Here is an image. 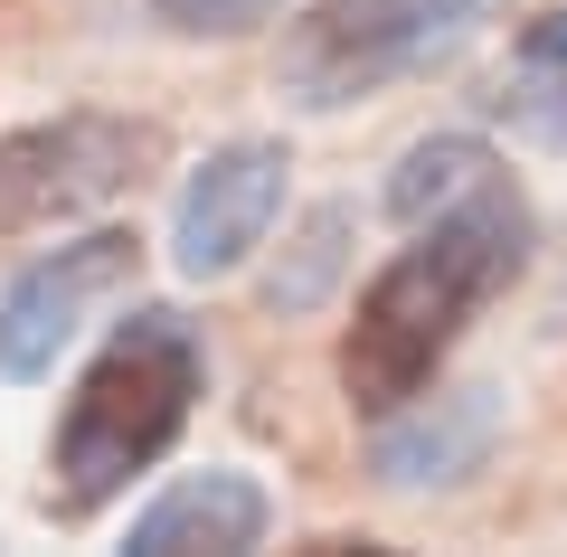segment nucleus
Segmentation results:
<instances>
[{"instance_id":"obj_8","label":"nucleus","mask_w":567,"mask_h":557,"mask_svg":"<svg viewBox=\"0 0 567 557\" xmlns=\"http://www.w3.org/2000/svg\"><path fill=\"white\" fill-rule=\"evenodd\" d=\"M265 529H275L265 482L237 473V463H208V473H181L152 510H133L123 548L133 557H246L265 548Z\"/></svg>"},{"instance_id":"obj_9","label":"nucleus","mask_w":567,"mask_h":557,"mask_svg":"<svg viewBox=\"0 0 567 557\" xmlns=\"http://www.w3.org/2000/svg\"><path fill=\"white\" fill-rule=\"evenodd\" d=\"M492 171H502V161H492L483 133H425V142H406L398 171H388V218L416 227V218H435V208L473 199Z\"/></svg>"},{"instance_id":"obj_4","label":"nucleus","mask_w":567,"mask_h":557,"mask_svg":"<svg viewBox=\"0 0 567 557\" xmlns=\"http://www.w3.org/2000/svg\"><path fill=\"white\" fill-rule=\"evenodd\" d=\"M162 161H171V133L152 114L66 104V114L20 123V133H0V237H58L76 218H104Z\"/></svg>"},{"instance_id":"obj_12","label":"nucleus","mask_w":567,"mask_h":557,"mask_svg":"<svg viewBox=\"0 0 567 557\" xmlns=\"http://www.w3.org/2000/svg\"><path fill=\"white\" fill-rule=\"evenodd\" d=\"M275 10H293V0H152V20H162L171 39H246V29H265Z\"/></svg>"},{"instance_id":"obj_3","label":"nucleus","mask_w":567,"mask_h":557,"mask_svg":"<svg viewBox=\"0 0 567 557\" xmlns=\"http://www.w3.org/2000/svg\"><path fill=\"white\" fill-rule=\"evenodd\" d=\"M492 10L502 0H312L275 48V85L303 114H350L388 85H416L445 58H464Z\"/></svg>"},{"instance_id":"obj_11","label":"nucleus","mask_w":567,"mask_h":557,"mask_svg":"<svg viewBox=\"0 0 567 557\" xmlns=\"http://www.w3.org/2000/svg\"><path fill=\"white\" fill-rule=\"evenodd\" d=\"M350 265V208L331 199V208H312L303 218V237H293V275L275 265V283H265V312H312V302L331 293V275Z\"/></svg>"},{"instance_id":"obj_5","label":"nucleus","mask_w":567,"mask_h":557,"mask_svg":"<svg viewBox=\"0 0 567 557\" xmlns=\"http://www.w3.org/2000/svg\"><path fill=\"white\" fill-rule=\"evenodd\" d=\"M133 275H142L133 227H85L58 256H39L10 293H0V379H20V388L48 379V369L95 331V312H114V302L133 293Z\"/></svg>"},{"instance_id":"obj_7","label":"nucleus","mask_w":567,"mask_h":557,"mask_svg":"<svg viewBox=\"0 0 567 557\" xmlns=\"http://www.w3.org/2000/svg\"><path fill=\"white\" fill-rule=\"evenodd\" d=\"M492 435H502L492 388H435V398H406V406L379 416V454H369V473H379L388 492H445V482L483 473Z\"/></svg>"},{"instance_id":"obj_10","label":"nucleus","mask_w":567,"mask_h":557,"mask_svg":"<svg viewBox=\"0 0 567 557\" xmlns=\"http://www.w3.org/2000/svg\"><path fill=\"white\" fill-rule=\"evenodd\" d=\"M511 114H520L529 133L567 142V10H548V20L520 29V58H511Z\"/></svg>"},{"instance_id":"obj_2","label":"nucleus","mask_w":567,"mask_h":557,"mask_svg":"<svg viewBox=\"0 0 567 557\" xmlns=\"http://www.w3.org/2000/svg\"><path fill=\"white\" fill-rule=\"evenodd\" d=\"M199 398H208L199 321L171 302H133L85 359L76 398L48 435V519H95L114 492H133V473H152L189 435Z\"/></svg>"},{"instance_id":"obj_1","label":"nucleus","mask_w":567,"mask_h":557,"mask_svg":"<svg viewBox=\"0 0 567 557\" xmlns=\"http://www.w3.org/2000/svg\"><path fill=\"white\" fill-rule=\"evenodd\" d=\"M529 199L511 189V171H492L473 199L435 208V218L406 227V246L360 283L341 331V398L360 416H388V406L425 398L435 369L454 359V340L529 275Z\"/></svg>"},{"instance_id":"obj_6","label":"nucleus","mask_w":567,"mask_h":557,"mask_svg":"<svg viewBox=\"0 0 567 557\" xmlns=\"http://www.w3.org/2000/svg\"><path fill=\"white\" fill-rule=\"evenodd\" d=\"M284 189H293V152H284V142H265V133L218 142V152L181 179V199H171V265H181L189 283L237 275V265L275 237Z\"/></svg>"}]
</instances>
